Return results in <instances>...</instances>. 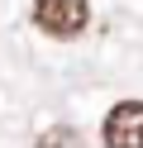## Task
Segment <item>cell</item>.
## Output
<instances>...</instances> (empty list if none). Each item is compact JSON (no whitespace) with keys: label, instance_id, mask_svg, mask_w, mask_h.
<instances>
[{"label":"cell","instance_id":"6da1fadb","mask_svg":"<svg viewBox=\"0 0 143 148\" xmlns=\"http://www.w3.org/2000/svg\"><path fill=\"white\" fill-rule=\"evenodd\" d=\"M29 19H34L38 34H48L57 43H72L91 29V0H34Z\"/></svg>","mask_w":143,"mask_h":148},{"label":"cell","instance_id":"7a4b0ae2","mask_svg":"<svg viewBox=\"0 0 143 148\" xmlns=\"http://www.w3.org/2000/svg\"><path fill=\"white\" fill-rule=\"evenodd\" d=\"M105 148H143V100H114L100 119Z\"/></svg>","mask_w":143,"mask_h":148},{"label":"cell","instance_id":"3957f363","mask_svg":"<svg viewBox=\"0 0 143 148\" xmlns=\"http://www.w3.org/2000/svg\"><path fill=\"white\" fill-rule=\"evenodd\" d=\"M34 148H86V134L76 124H48L43 134L34 138Z\"/></svg>","mask_w":143,"mask_h":148}]
</instances>
